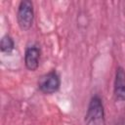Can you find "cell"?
I'll return each instance as SVG.
<instances>
[{"label":"cell","mask_w":125,"mask_h":125,"mask_svg":"<svg viewBox=\"0 0 125 125\" xmlns=\"http://www.w3.org/2000/svg\"><path fill=\"white\" fill-rule=\"evenodd\" d=\"M113 94L116 101L125 102V69L120 65L115 70Z\"/></svg>","instance_id":"5b68a950"},{"label":"cell","mask_w":125,"mask_h":125,"mask_svg":"<svg viewBox=\"0 0 125 125\" xmlns=\"http://www.w3.org/2000/svg\"><path fill=\"white\" fill-rule=\"evenodd\" d=\"M41 49L37 45H29L24 51V65L30 71H35L39 66Z\"/></svg>","instance_id":"277c9868"},{"label":"cell","mask_w":125,"mask_h":125,"mask_svg":"<svg viewBox=\"0 0 125 125\" xmlns=\"http://www.w3.org/2000/svg\"><path fill=\"white\" fill-rule=\"evenodd\" d=\"M84 121L86 125H105L104 107L99 95H94L90 99Z\"/></svg>","instance_id":"6da1fadb"},{"label":"cell","mask_w":125,"mask_h":125,"mask_svg":"<svg viewBox=\"0 0 125 125\" xmlns=\"http://www.w3.org/2000/svg\"><path fill=\"white\" fill-rule=\"evenodd\" d=\"M115 125H125V118H120L116 123Z\"/></svg>","instance_id":"52a82bcc"},{"label":"cell","mask_w":125,"mask_h":125,"mask_svg":"<svg viewBox=\"0 0 125 125\" xmlns=\"http://www.w3.org/2000/svg\"><path fill=\"white\" fill-rule=\"evenodd\" d=\"M15 49V41L14 39L9 35L5 34L1 40H0V50L2 53L5 54H11Z\"/></svg>","instance_id":"8992f818"},{"label":"cell","mask_w":125,"mask_h":125,"mask_svg":"<svg viewBox=\"0 0 125 125\" xmlns=\"http://www.w3.org/2000/svg\"><path fill=\"white\" fill-rule=\"evenodd\" d=\"M37 86L39 91L45 95L55 94L60 90V87H61L60 74L55 69H53L41 75L37 81Z\"/></svg>","instance_id":"3957f363"},{"label":"cell","mask_w":125,"mask_h":125,"mask_svg":"<svg viewBox=\"0 0 125 125\" xmlns=\"http://www.w3.org/2000/svg\"><path fill=\"white\" fill-rule=\"evenodd\" d=\"M17 21L20 28L27 31L31 28L34 21V7L30 0H22L20 2L17 11Z\"/></svg>","instance_id":"7a4b0ae2"}]
</instances>
